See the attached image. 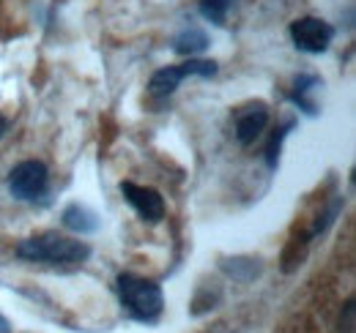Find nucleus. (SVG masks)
Wrapping results in <instances>:
<instances>
[{
	"mask_svg": "<svg viewBox=\"0 0 356 333\" xmlns=\"http://www.w3.org/2000/svg\"><path fill=\"white\" fill-rule=\"evenodd\" d=\"M321 87V80L315 77V74H299L296 77V83H293V101L299 104V110H305L307 115H318V104L310 99L312 90H318Z\"/></svg>",
	"mask_w": 356,
	"mask_h": 333,
	"instance_id": "nucleus-9",
	"label": "nucleus"
},
{
	"mask_svg": "<svg viewBox=\"0 0 356 333\" xmlns=\"http://www.w3.org/2000/svg\"><path fill=\"white\" fill-rule=\"evenodd\" d=\"M233 3L236 0H200V14L214 25H225L227 11L233 8Z\"/></svg>",
	"mask_w": 356,
	"mask_h": 333,
	"instance_id": "nucleus-11",
	"label": "nucleus"
},
{
	"mask_svg": "<svg viewBox=\"0 0 356 333\" xmlns=\"http://www.w3.org/2000/svg\"><path fill=\"white\" fill-rule=\"evenodd\" d=\"M293 128V121H288L285 126H280L274 134H271V139H268L266 145V164L274 169L277 166V162H280V151H282V139L288 137V131Z\"/></svg>",
	"mask_w": 356,
	"mask_h": 333,
	"instance_id": "nucleus-12",
	"label": "nucleus"
},
{
	"mask_svg": "<svg viewBox=\"0 0 356 333\" xmlns=\"http://www.w3.org/2000/svg\"><path fill=\"white\" fill-rule=\"evenodd\" d=\"M121 194L127 197V203L132 205L134 213H137L143 221L156 224V221L165 219V200H162V194H159L156 189H151V186H137L132 180H124V183H121Z\"/></svg>",
	"mask_w": 356,
	"mask_h": 333,
	"instance_id": "nucleus-6",
	"label": "nucleus"
},
{
	"mask_svg": "<svg viewBox=\"0 0 356 333\" xmlns=\"http://www.w3.org/2000/svg\"><path fill=\"white\" fill-rule=\"evenodd\" d=\"M206 46H209V36L200 28H186V31H181L173 39V49H176L178 55H189V58L203 52Z\"/></svg>",
	"mask_w": 356,
	"mask_h": 333,
	"instance_id": "nucleus-10",
	"label": "nucleus"
},
{
	"mask_svg": "<svg viewBox=\"0 0 356 333\" xmlns=\"http://www.w3.org/2000/svg\"><path fill=\"white\" fill-rule=\"evenodd\" d=\"M291 39L296 44V49L321 55L329 49V44L334 39V28L318 17H302V19L291 22Z\"/></svg>",
	"mask_w": 356,
	"mask_h": 333,
	"instance_id": "nucleus-5",
	"label": "nucleus"
},
{
	"mask_svg": "<svg viewBox=\"0 0 356 333\" xmlns=\"http://www.w3.org/2000/svg\"><path fill=\"white\" fill-rule=\"evenodd\" d=\"M60 219H63V227H66V230L80 232V235H88V232H96V230H99V216L90 208H86V205H80V203L69 205V208L63 210Z\"/></svg>",
	"mask_w": 356,
	"mask_h": 333,
	"instance_id": "nucleus-8",
	"label": "nucleus"
},
{
	"mask_svg": "<svg viewBox=\"0 0 356 333\" xmlns=\"http://www.w3.org/2000/svg\"><path fill=\"white\" fill-rule=\"evenodd\" d=\"M8 128H11V123H8V118H6V115H0V139L6 137V131H8Z\"/></svg>",
	"mask_w": 356,
	"mask_h": 333,
	"instance_id": "nucleus-14",
	"label": "nucleus"
},
{
	"mask_svg": "<svg viewBox=\"0 0 356 333\" xmlns=\"http://www.w3.org/2000/svg\"><path fill=\"white\" fill-rule=\"evenodd\" d=\"M217 74V63L214 60H186L181 66H168L151 74L148 80V93L154 99H168L170 93H176V87L181 85L184 77H214Z\"/></svg>",
	"mask_w": 356,
	"mask_h": 333,
	"instance_id": "nucleus-3",
	"label": "nucleus"
},
{
	"mask_svg": "<svg viewBox=\"0 0 356 333\" xmlns=\"http://www.w3.org/2000/svg\"><path fill=\"white\" fill-rule=\"evenodd\" d=\"M118 298L134 320H143V323L156 320L165 309L162 287L143 279V276H134V273H121L118 276Z\"/></svg>",
	"mask_w": 356,
	"mask_h": 333,
	"instance_id": "nucleus-2",
	"label": "nucleus"
},
{
	"mask_svg": "<svg viewBox=\"0 0 356 333\" xmlns=\"http://www.w3.org/2000/svg\"><path fill=\"white\" fill-rule=\"evenodd\" d=\"M17 257L47 265H80L90 257V246L86 241H74L58 232H42L17 244Z\"/></svg>",
	"mask_w": 356,
	"mask_h": 333,
	"instance_id": "nucleus-1",
	"label": "nucleus"
},
{
	"mask_svg": "<svg viewBox=\"0 0 356 333\" xmlns=\"http://www.w3.org/2000/svg\"><path fill=\"white\" fill-rule=\"evenodd\" d=\"M0 333H11V325H8V320L0 314Z\"/></svg>",
	"mask_w": 356,
	"mask_h": 333,
	"instance_id": "nucleus-15",
	"label": "nucleus"
},
{
	"mask_svg": "<svg viewBox=\"0 0 356 333\" xmlns=\"http://www.w3.org/2000/svg\"><path fill=\"white\" fill-rule=\"evenodd\" d=\"M47 183H49V172L36 159L19 162L8 172V191L17 200H39L47 191Z\"/></svg>",
	"mask_w": 356,
	"mask_h": 333,
	"instance_id": "nucleus-4",
	"label": "nucleus"
},
{
	"mask_svg": "<svg viewBox=\"0 0 356 333\" xmlns=\"http://www.w3.org/2000/svg\"><path fill=\"white\" fill-rule=\"evenodd\" d=\"M268 123V110L266 104H247L244 110L236 112V139L238 145H252Z\"/></svg>",
	"mask_w": 356,
	"mask_h": 333,
	"instance_id": "nucleus-7",
	"label": "nucleus"
},
{
	"mask_svg": "<svg viewBox=\"0 0 356 333\" xmlns=\"http://www.w3.org/2000/svg\"><path fill=\"white\" fill-rule=\"evenodd\" d=\"M340 333H356V303L348 300L340 314Z\"/></svg>",
	"mask_w": 356,
	"mask_h": 333,
	"instance_id": "nucleus-13",
	"label": "nucleus"
}]
</instances>
